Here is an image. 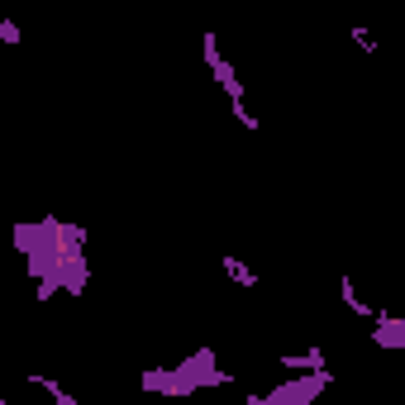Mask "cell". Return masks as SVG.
Returning a JSON list of instances; mask_svg holds the SVG:
<instances>
[{"label": "cell", "instance_id": "6da1fadb", "mask_svg": "<svg viewBox=\"0 0 405 405\" xmlns=\"http://www.w3.org/2000/svg\"><path fill=\"white\" fill-rule=\"evenodd\" d=\"M219 267L229 272L234 281H243V286H258V277H253V272L243 267V263H239V258H234V253H224V258H219Z\"/></svg>", "mask_w": 405, "mask_h": 405}, {"label": "cell", "instance_id": "3957f363", "mask_svg": "<svg viewBox=\"0 0 405 405\" xmlns=\"http://www.w3.org/2000/svg\"><path fill=\"white\" fill-rule=\"evenodd\" d=\"M229 110H234V119H239L243 129H258V124H263V119H258V115L248 110V101H229Z\"/></svg>", "mask_w": 405, "mask_h": 405}, {"label": "cell", "instance_id": "277c9868", "mask_svg": "<svg viewBox=\"0 0 405 405\" xmlns=\"http://www.w3.org/2000/svg\"><path fill=\"white\" fill-rule=\"evenodd\" d=\"M0 38H5V43H20V24H15V20H0Z\"/></svg>", "mask_w": 405, "mask_h": 405}, {"label": "cell", "instance_id": "7a4b0ae2", "mask_svg": "<svg viewBox=\"0 0 405 405\" xmlns=\"http://www.w3.org/2000/svg\"><path fill=\"white\" fill-rule=\"evenodd\" d=\"M348 34H353V43H358L362 53H377V38H372V29H367V24H348Z\"/></svg>", "mask_w": 405, "mask_h": 405}]
</instances>
